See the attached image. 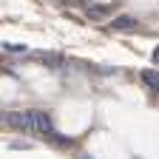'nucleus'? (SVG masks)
<instances>
[{"mask_svg":"<svg viewBox=\"0 0 159 159\" xmlns=\"http://www.w3.org/2000/svg\"><path fill=\"white\" fill-rule=\"evenodd\" d=\"M31 119H34V134L46 136V139L54 134V122H51V114L48 111H31Z\"/></svg>","mask_w":159,"mask_h":159,"instance_id":"obj_2","label":"nucleus"},{"mask_svg":"<svg viewBox=\"0 0 159 159\" xmlns=\"http://www.w3.org/2000/svg\"><path fill=\"white\" fill-rule=\"evenodd\" d=\"M142 83H145L148 88L159 91V71H153V68H145V71H142Z\"/></svg>","mask_w":159,"mask_h":159,"instance_id":"obj_4","label":"nucleus"},{"mask_svg":"<svg viewBox=\"0 0 159 159\" xmlns=\"http://www.w3.org/2000/svg\"><path fill=\"white\" fill-rule=\"evenodd\" d=\"M88 17H108V6H88Z\"/></svg>","mask_w":159,"mask_h":159,"instance_id":"obj_6","label":"nucleus"},{"mask_svg":"<svg viewBox=\"0 0 159 159\" xmlns=\"http://www.w3.org/2000/svg\"><path fill=\"white\" fill-rule=\"evenodd\" d=\"M6 125H9V128H14V131L34 134V119H31V111H9V114H6Z\"/></svg>","mask_w":159,"mask_h":159,"instance_id":"obj_1","label":"nucleus"},{"mask_svg":"<svg viewBox=\"0 0 159 159\" xmlns=\"http://www.w3.org/2000/svg\"><path fill=\"white\" fill-rule=\"evenodd\" d=\"M43 63H48V68H60L63 66V54H51V51H43V54H37Z\"/></svg>","mask_w":159,"mask_h":159,"instance_id":"obj_5","label":"nucleus"},{"mask_svg":"<svg viewBox=\"0 0 159 159\" xmlns=\"http://www.w3.org/2000/svg\"><path fill=\"white\" fill-rule=\"evenodd\" d=\"M114 29H116V31H136V29H139V20H134V17H128V14H125V17H116V20H114Z\"/></svg>","mask_w":159,"mask_h":159,"instance_id":"obj_3","label":"nucleus"}]
</instances>
